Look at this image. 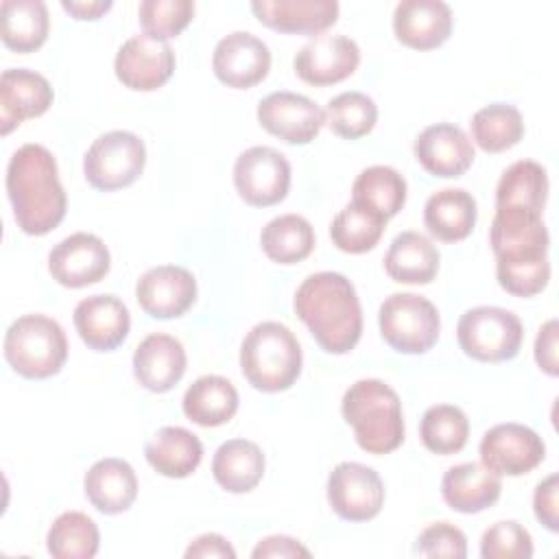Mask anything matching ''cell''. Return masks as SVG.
I'll list each match as a JSON object with an SVG mask.
<instances>
[{
	"instance_id": "60d3db41",
	"label": "cell",
	"mask_w": 559,
	"mask_h": 559,
	"mask_svg": "<svg viewBox=\"0 0 559 559\" xmlns=\"http://www.w3.org/2000/svg\"><path fill=\"white\" fill-rule=\"evenodd\" d=\"M194 15L192 0H142L138 7V20L144 35L166 41L177 37Z\"/></svg>"
},
{
	"instance_id": "f35d334b",
	"label": "cell",
	"mask_w": 559,
	"mask_h": 559,
	"mask_svg": "<svg viewBox=\"0 0 559 559\" xmlns=\"http://www.w3.org/2000/svg\"><path fill=\"white\" fill-rule=\"evenodd\" d=\"M419 437L426 450L443 456L454 454L467 443L469 421L459 406L437 404L424 413L419 424Z\"/></svg>"
},
{
	"instance_id": "ba28073f",
	"label": "cell",
	"mask_w": 559,
	"mask_h": 559,
	"mask_svg": "<svg viewBox=\"0 0 559 559\" xmlns=\"http://www.w3.org/2000/svg\"><path fill=\"white\" fill-rule=\"evenodd\" d=\"M380 334L402 354H424L439 338V312L432 301L415 293H393L378 310Z\"/></svg>"
},
{
	"instance_id": "8fae6325",
	"label": "cell",
	"mask_w": 559,
	"mask_h": 559,
	"mask_svg": "<svg viewBox=\"0 0 559 559\" xmlns=\"http://www.w3.org/2000/svg\"><path fill=\"white\" fill-rule=\"evenodd\" d=\"M328 502L347 522L373 520L384 502V485L373 467L345 461L328 478Z\"/></svg>"
},
{
	"instance_id": "44dd1931",
	"label": "cell",
	"mask_w": 559,
	"mask_h": 559,
	"mask_svg": "<svg viewBox=\"0 0 559 559\" xmlns=\"http://www.w3.org/2000/svg\"><path fill=\"white\" fill-rule=\"evenodd\" d=\"M81 341L94 352H111L124 343L131 317L114 295H92L76 304L72 314Z\"/></svg>"
},
{
	"instance_id": "83f0119b",
	"label": "cell",
	"mask_w": 559,
	"mask_h": 559,
	"mask_svg": "<svg viewBox=\"0 0 559 559\" xmlns=\"http://www.w3.org/2000/svg\"><path fill=\"white\" fill-rule=\"evenodd\" d=\"M476 201L463 188H443L428 197L424 205L426 229L443 242L467 238L476 225Z\"/></svg>"
},
{
	"instance_id": "30bf717a",
	"label": "cell",
	"mask_w": 559,
	"mask_h": 559,
	"mask_svg": "<svg viewBox=\"0 0 559 559\" xmlns=\"http://www.w3.org/2000/svg\"><path fill=\"white\" fill-rule=\"evenodd\" d=\"M234 186L249 205H275L288 194L290 164L273 146H251L234 164Z\"/></svg>"
},
{
	"instance_id": "7c38bea8",
	"label": "cell",
	"mask_w": 559,
	"mask_h": 559,
	"mask_svg": "<svg viewBox=\"0 0 559 559\" xmlns=\"http://www.w3.org/2000/svg\"><path fill=\"white\" fill-rule=\"evenodd\" d=\"M478 452L480 463L498 476H522L544 461L546 445L533 428L509 421L489 428Z\"/></svg>"
},
{
	"instance_id": "6da1fadb",
	"label": "cell",
	"mask_w": 559,
	"mask_h": 559,
	"mask_svg": "<svg viewBox=\"0 0 559 559\" xmlns=\"http://www.w3.org/2000/svg\"><path fill=\"white\" fill-rule=\"evenodd\" d=\"M498 284L515 297L542 293L550 280L548 229L542 214L520 207H496L489 229Z\"/></svg>"
},
{
	"instance_id": "4dcf8cb0",
	"label": "cell",
	"mask_w": 559,
	"mask_h": 559,
	"mask_svg": "<svg viewBox=\"0 0 559 559\" xmlns=\"http://www.w3.org/2000/svg\"><path fill=\"white\" fill-rule=\"evenodd\" d=\"M183 415L205 428L229 421L238 411V391L223 376H201L183 393Z\"/></svg>"
},
{
	"instance_id": "d4e9b609",
	"label": "cell",
	"mask_w": 559,
	"mask_h": 559,
	"mask_svg": "<svg viewBox=\"0 0 559 559\" xmlns=\"http://www.w3.org/2000/svg\"><path fill=\"white\" fill-rule=\"evenodd\" d=\"M502 491V480L483 463L452 465L441 478V496L445 504L459 513H480L496 504Z\"/></svg>"
},
{
	"instance_id": "c3c4849f",
	"label": "cell",
	"mask_w": 559,
	"mask_h": 559,
	"mask_svg": "<svg viewBox=\"0 0 559 559\" xmlns=\"http://www.w3.org/2000/svg\"><path fill=\"white\" fill-rule=\"evenodd\" d=\"M61 9L74 20H98L111 9V0H61Z\"/></svg>"
},
{
	"instance_id": "d590c367",
	"label": "cell",
	"mask_w": 559,
	"mask_h": 559,
	"mask_svg": "<svg viewBox=\"0 0 559 559\" xmlns=\"http://www.w3.org/2000/svg\"><path fill=\"white\" fill-rule=\"evenodd\" d=\"M98 526L81 511L61 513L46 535L48 552L55 559H92L98 552Z\"/></svg>"
},
{
	"instance_id": "52a82bcc",
	"label": "cell",
	"mask_w": 559,
	"mask_h": 559,
	"mask_svg": "<svg viewBox=\"0 0 559 559\" xmlns=\"http://www.w3.org/2000/svg\"><path fill=\"white\" fill-rule=\"evenodd\" d=\"M522 321L507 308L476 306L461 314L456 341L461 349L480 362H502L518 356L522 345Z\"/></svg>"
},
{
	"instance_id": "277c9868",
	"label": "cell",
	"mask_w": 559,
	"mask_h": 559,
	"mask_svg": "<svg viewBox=\"0 0 559 559\" xmlns=\"http://www.w3.org/2000/svg\"><path fill=\"white\" fill-rule=\"evenodd\" d=\"M343 419L356 443L369 454L393 452L404 441V417L397 393L376 378L354 382L341 402Z\"/></svg>"
},
{
	"instance_id": "4316f807",
	"label": "cell",
	"mask_w": 559,
	"mask_h": 559,
	"mask_svg": "<svg viewBox=\"0 0 559 559\" xmlns=\"http://www.w3.org/2000/svg\"><path fill=\"white\" fill-rule=\"evenodd\" d=\"M144 454L157 474L186 478L199 467L203 459V443L188 428L164 426L146 441Z\"/></svg>"
},
{
	"instance_id": "b9f144b4",
	"label": "cell",
	"mask_w": 559,
	"mask_h": 559,
	"mask_svg": "<svg viewBox=\"0 0 559 559\" xmlns=\"http://www.w3.org/2000/svg\"><path fill=\"white\" fill-rule=\"evenodd\" d=\"M480 557L483 559H531L533 557L531 533L515 520L496 522L483 533Z\"/></svg>"
},
{
	"instance_id": "3957f363",
	"label": "cell",
	"mask_w": 559,
	"mask_h": 559,
	"mask_svg": "<svg viewBox=\"0 0 559 559\" xmlns=\"http://www.w3.org/2000/svg\"><path fill=\"white\" fill-rule=\"evenodd\" d=\"M295 312L328 354H347L362 332V310L354 284L332 271L308 275L295 293Z\"/></svg>"
},
{
	"instance_id": "9a60e30c",
	"label": "cell",
	"mask_w": 559,
	"mask_h": 559,
	"mask_svg": "<svg viewBox=\"0 0 559 559\" xmlns=\"http://www.w3.org/2000/svg\"><path fill=\"white\" fill-rule=\"evenodd\" d=\"M111 258L105 242L85 231H76L57 242L48 253L52 280L68 288H83L100 282L109 271Z\"/></svg>"
},
{
	"instance_id": "2e32d148",
	"label": "cell",
	"mask_w": 559,
	"mask_h": 559,
	"mask_svg": "<svg viewBox=\"0 0 559 559\" xmlns=\"http://www.w3.org/2000/svg\"><path fill=\"white\" fill-rule=\"evenodd\" d=\"M360 63V48L347 35H317L295 55V74L314 85H332L354 74Z\"/></svg>"
},
{
	"instance_id": "d6a6232c",
	"label": "cell",
	"mask_w": 559,
	"mask_h": 559,
	"mask_svg": "<svg viewBox=\"0 0 559 559\" xmlns=\"http://www.w3.org/2000/svg\"><path fill=\"white\" fill-rule=\"evenodd\" d=\"M546 197V168L533 159H520L511 164L496 186V207H520L542 214Z\"/></svg>"
},
{
	"instance_id": "836d02e7",
	"label": "cell",
	"mask_w": 559,
	"mask_h": 559,
	"mask_svg": "<svg viewBox=\"0 0 559 559\" xmlns=\"http://www.w3.org/2000/svg\"><path fill=\"white\" fill-rule=\"evenodd\" d=\"M406 201V181L391 166L365 168L352 186V203L389 221Z\"/></svg>"
},
{
	"instance_id": "4fadbf2b",
	"label": "cell",
	"mask_w": 559,
	"mask_h": 559,
	"mask_svg": "<svg viewBox=\"0 0 559 559\" xmlns=\"http://www.w3.org/2000/svg\"><path fill=\"white\" fill-rule=\"evenodd\" d=\"M114 70L124 87L151 92L173 76L175 52L168 41L153 39L148 35H133L118 48Z\"/></svg>"
},
{
	"instance_id": "7dc6e473",
	"label": "cell",
	"mask_w": 559,
	"mask_h": 559,
	"mask_svg": "<svg viewBox=\"0 0 559 559\" xmlns=\"http://www.w3.org/2000/svg\"><path fill=\"white\" fill-rule=\"evenodd\" d=\"M186 557H218V559H234L236 550L231 548V544L218 535V533H205L201 537H197L188 548H186Z\"/></svg>"
},
{
	"instance_id": "ffe728a7",
	"label": "cell",
	"mask_w": 559,
	"mask_h": 559,
	"mask_svg": "<svg viewBox=\"0 0 559 559\" xmlns=\"http://www.w3.org/2000/svg\"><path fill=\"white\" fill-rule=\"evenodd\" d=\"M52 105V87L46 76L26 68L4 70L0 76V131L11 133L28 118H37Z\"/></svg>"
},
{
	"instance_id": "ac0fdd59",
	"label": "cell",
	"mask_w": 559,
	"mask_h": 559,
	"mask_svg": "<svg viewBox=\"0 0 559 559\" xmlns=\"http://www.w3.org/2000/svg\"><path fill=\"white\" fill-rule=\"evenodd\" d=\"M135 299L153 319H175L194 304L197 280L183 266L159 264L138 280Z\"/></svg>"
},
{
	"instance_id": "484cf974",
	"label": "cell",
	"mask_w": 559,
	"mask_h": 559,
	"mask_svg": "<svg viewBox=\"0 0 559 559\" xmlns=\"http://www.w3.org/2000/svg\"><path fill=\"white\" fill-rule=\"evenodd\" d=\"M83 487L92 507L107 515L127 511L138 498V478L133 467L114 456L96 461L87 469Z\"/></svg>"
},
{
	"instance_id": "cb8c5ba5",
	"label": "cell",
	"mask_w": 559,
	"mask_h": 559,
	"mask_svg": "<svg viewBox=\"0 0 559 559\" xmlns=\"http://www.w3.org/2000/svg\"><path fill=\"white\" fill-rule=\"evenodd\" d=\"M186 371V349L170 334H148L133 352V376L135 380L153 391H170Z\"/></svg>"
},
{
	"instance_id": "ab89813d",
	"label": "cell",
	"mask_w": 559,
	"mask_h": 559,
	"mask_svg": "<svg viewBox=\"0 0 559 559\" xmlns=\"http://www.w3.org/2000/svg\"><path fill=\"white\" fill-rule=\"evenodd\" d=\"M378 120L376 103L362 92H343L334 96L325 107L328 127L347 140L367 135Z\"/></svg>"
},
{
	"instance_id": "8992f818",
	"label": "cell",
	"mask_w": 559,
	"mask_h": 559,
	"mask_svg": "<svg viewBox=\"0 0 559 559\" xmlns=\"http://www.w3.org/2000/svg\"><path fill=\"white\" fill-rule=\"evenodd\" d=\"M4 358L22 378H50L68 358L66 332L46 314H24L4 334Z\"/></svg>"
},
{
	"instance_id": "ee69618b",
	"label": "cell",
	"mask_w": 559,
	"mask_h": 559,
	"mask_svg": "<svg viewBox=\"0 0 559 559\" xmlns=\"http://www.w3.org/2000/svg\"><path fill=\"white\" fill-rule=\"evenodd\" d=\"M557 491H559V476L550 474L535 487L533 496V509L535 518L552 533L559 531V504H557Z\"/></svg>"
},
{
	"instance_id": "f6af8a7d",
	"label": "cell",
	"mask_w": 559,
	"mask_h": 559,
	"mask_svg": "<svg viewBox=\"0 0 559 559\" xmlns=\"http://www.w3.org/2000/svg\"><path fill=\"white\" fill-rule=\"evenodd\" d=\"M557 321L550 319L539 328V334L535 338V360L539 365L542 371H546L548 376H557L559 373V365H557Z\"/></svg>"
},
{
	"instance_id": "e575fe53",
	"label": "cell",
	"mask_w": 559,
	"mask_h": 559,
	"mask_svg": "<svg viewBox=\"0 0 559 559\" xmlns=\"http://www.w3.org/2000/svg\"><path fill=\"white\" fill-rule=\"evenodd\" d=\"M260 245L269 260L277 264H295L312 253L314 229L299 214H282L262 227Z\"/></svg>"
},
{
	"instance_id": "5b68a950",
	"label": "cell",
	"mask_w": 559,
	"mask_h": 559,
	"mask_svg": "<svg viewBox=\"0 0 559 559\" xmlns=\"http://www.w3.org/2000/svg\"><path fill=\"white\" fill-rule=\"evenodd\" d=\"M240 369L247 382L264 393L286 391L301 373L297 336L277 321H262L240 345Z\"/></svg>"
},
{
	"instance_id": "7bdbcfd3",
	"label": "cell",
	"mask_w": 559,
	"mask_h": 559,
	"mask_svg": "<svg viewBox=\"0 0 559 559\" xmlns=\"http://www.w3.org/2000/svg\"><path fill=\"white\" fill-rule=\"evenodd\" d=\"M415 552L421 557H452L463 559L467 555V539L461 528L450 522H437L426 526L415 544Z\"/></svg>"
},
{
	"instance_id": "603a6c76",
	"label": "cell",
	"mask_w": 559,
	"mask_h": 559,
	"mask_svg": "<svg viewBox=\"0 0 559 559\" xmlns=\"http://www.w3.org/2000/svg\"><path fill=\"white\" fill-rule=\"evenodd\" d=\"M255 17L280 33L314 35L330 28L338 17L336 0H253Z\"/></svg>"
},
{
	"instance_id": "5bb4252c",
	"label": "cell",
	"mask_w": 559,
	"mask_h": 559,
	"mask_svg": "<svg viewBox=\"0 0 559 559\" xmlns=\"http://www.w3.org/2000/svg\"><path fill=\"white\" fill-rule=\"evenodd\" d=\"M258 122L288 144H308L319 135L325 114L304 94L273 92L258 103Z\"/></svg>"
},
{
	"instance_id": "8d00e7d4",
	"label": "cell",
	"mask_w": 559,
	"mask_h": 559,
	"mask_svg": "<svg viewBox=\"0 0 559 559\" xmlns=\"http://www.w3.org/2000/svg\"><path fill=\"white\" fill-rule=\"evenodd\" d=\"M472 138L485 153H502L515 146L524 135V120L518 107L491 103L472 118Z\"/></svg>"
},
{
	"instance_id": "7402d4cb",
	"label": "cell",
	"mask_w": 559,
	"mask_h": 559,
	"mask_svg": "<svg viewBox=\"0 0 559 559\" xmlns=\"http://www.w3.org/2000/svg\"><path fill=\"white\" fill-rule=\"evenodd\" d=\"M397 41L415 50L441 46L452 33V11L441 0H402L393 11Z\"/></svg>"
},
{
	"instance_id": "e0dca14e",
	"label": "cell",
	"mask_w": 559,
	"mask_h": 559,
	"mask_svg": "<svg viewBox=\"0 0 559 559\" xmlns=\"http://www.w3.org/2000/svg\"><path fill=\"white\" fill-rule=\"evenodd\" d=\"M212 70L216 79L229 87H253L271 70L269 46L247 31H234L216 44Z\"/></svg>"
},
{
	"instance_id": "d6986e66",
	"label": "cell",
	"mask_w": 559,
	"mask_h": 559,
	"mask_svg": "<svg viewBox=\"0 0 559 559\" xmlns=\"http://www.w3.org/2000/svg\"><path fill=\"white\" fill-rule=\"evenodd\" d=\"M415 159L435 177H461L474 162V146L467 133L452 122H437L426 127L415 144Z\"/></svg>"
},
{
	"instance_id": "1f68e13d",
	"label": "cell",
	"mask_w": 559,
	"mask_h": 559,
	"mask_svg": "<svg viewBox=\"0 0 559 559\" xmlns=\"http://www.w3.org/2000/svg\"><path fill=\"white\" fill-rule=\"evenodd\" d=\"M2 41L15 52H33L48 37V9L41 0H2Z\"/></svg>"
},
{
	"instance_id": "f546056e",
	"label": "cell",
	"mask_w": 559,
	"mask_h": 559,
	"mask_svg": "<svg viewBox=\"0 0 559 559\" xmlns=\"http://www.w3.org/2000/svg\"><path fill=\"white\" fill-rule=\"evenodd\" d=\"M212 474L225 491L247 493L262 480L264 454L253 441L229 439L214 452Z\"/></svg>"
},
{
	"instance_id": "7a4b0ae2",
	"label": "cell",
	"mask_w": 559,
	"mask_h": 559,
	"mask_svg": "<svg viewBox=\"0 0 559 559\" xmlns=\"http://www.w3.org/2000/svg\"><path fill=\"white\" fill-rule=\"evenodd\" d=\"M7 194L17 227L28 236L52 231L66 216L68 199L57 162L41 144L20 146L7 166Z\"/></svg>"
},
{
	"instance_id": "f1b7e54d",
	"label": "cell",
	"mask_w": 559,
	"mask_h": 559,
	"mask_svg": "<svg viewBox=\"0 0 559 559\" xmlns=\"http://www.w3.org/2000/svg\"><path fill=\"white\" fill-rule=\"evenodd\" d=\"M384 271L397 284H428L439 271V251L424 234L402 231L389 245Z\"/></svg>"
},
{
	"instance_id": "bcb514c9",
	"label": "cell",
	"mask_w": 559,
	"mask_h": 559,
	"mask_svg": "<svg viewBox=\"0 0 559 559\" xmlns=\"http://www.w3.org/2000/svg\"><path fill=\"white\" fill-rule=\"evenodd\" d=\"M253 559H264V557H310V550L304 548L297 539L286 537V535H273L264 537L251 552Z\"/></svg>"
},
{
	"instance_id": "74e56055",
	"label": "cell",
	"mask_w": 559,
	"mask_h": 559,
	"mask_svg": "<svg viewBox=\"0 0 559 559\" xmlns=\"http://www.w3.org/2000/svg\"><path fill=\"white\" fill-rule=\"evenodd\" d=\"M386 221L382 216L365 210L362 205L349 203L334 216L330 236L336 249L345 253H365L378 245Z\"/></svg>"
},
{
	"instance_id": "9c48e42d",
	"label": "cell",
	"mask_w": 559,
	"mask_h": 559,
	"mask_svg": "<svg viewBox=\"0 0 559 559\" xmlns=\"http://www.w3.org/2000/svg\"><path fill=\"white\" fill-rule=\"evenodd\" d=\"M146 146L131 131L98 135L85 153L83 173L92 188L114 192L131 186L144 170Z\"/></svg>"
}]
</instances>
